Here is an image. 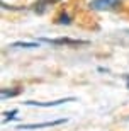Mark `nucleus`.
<instances>
[{"instance_id": "5", "label": "nucleus", "mask_w": 129, "mask_h": 131, "mask_svg": "<svg viewBox=\"0 0 129 131\" xmlns=\"http://www.w3.org/2000/svg\"><path fill=\"white\" fill-rule=\"evenodd\" d=\"M12 48H39L38 43H27V41H17L12 44Z\"/></svg>"}, {"instance_id": "7", "label": "nucleus", "mask_w": 129, "mask_h": 131, "mask_svg": "<svg viewBox=\"0 0 129 131\" xmlns=\"http://www.w3.org/2000/svg\"><path fill=\"white\" fill-rule=\"evenodd\" d=\"M15 114H17V109H12L10 112H4V116H5L4 123H7L9 119H14V117H15Z\"/></svg>"}, {"instance_id": "6", "label": "nucleus", "mask_w": 129, "mask_h": 131, "mask_svg": "<svg viewBox=\"0 0 129 131\" xmlns=\"http://www.w3.org/2000/svg\"><path fill=\"white\" fill-rule=\"evenodd\" d=\"M19 94V90H5V89H2V99H7V97H15Z\"/></svg>"}, {"instance_id": "1", "label": "nucleus", "mask_w": 129, "mask_h": 131, "mask_svg": "<svg viewBox=\"0 0 129 131\" xmlns=\"http://www.w3.org/2000/svg\"><path fill=\"white\" fill-rule=\"evenodd\" d=\"M68 119H56V121H44V123H31V124H20L17 126V129H41V128H51L66 123Z\"/></svg>"}, {"instance_id": "3", "label": "nucleus", "mask_w": 129, "mask_h": 131, "mask_svg": "<svg viewBox=\"0 0 129 131\" xmlns=\"http://www.w3.org/2000/svg\"><path fill=\"white\" fill-rule=\"evenodd\" d=\"M73 101V97H66V99H58V101H51V102H36V101H27V106H38V107H54V106H61L65 102Z\"/></svg>"}, {"instance_id": "4", "label": "nucleus", "mask_w": 129, "mask_h": 131, "mask_svg": "<svg viewBox=\"0 0 129 131\" xmlns=\"http://www.w3.org/2000/svg\"><path fill=\"white\" fill-rule=\"evenodd\" d=\"M49 44H68V46H78V44H87V41L81 39H70V38H61V39H44Z\"/></svg>"}, {"instance_id": "2", "label": "nucleus", "mask_w": 129, "mask_h": 131, "mask_svg": "<svg viewBox=\"0 0 129 131\" xmlns=\"http://www.w3.org/2000/svg\"><path fill=\"white\" fill-rule=\"evenodd\" d=\"M121 4V0H93L90 4V7L93 10H109V9H114Z\"/></svg>"}]
</instances>
